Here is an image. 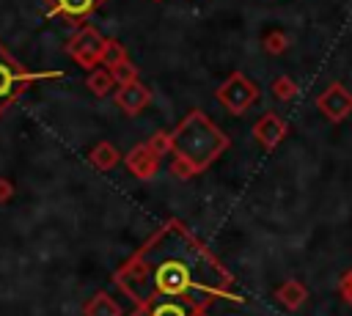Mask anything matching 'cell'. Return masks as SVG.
Returning <instances> with one entry per match:
<instances>
[{
    "instance_id": "1",
    "label": "cell",
    "mask_w": 352,
    "mask_h": 316,
    "mask_svg": "<svg viewBox=\"0 0 352 316\" xmlns=\"http://www.w3.org/2000/svg\"><path fill=\"white\" fill-rule=\"evenodd\" d=\"M113 283L132 305L190 300L209 308L212 300L231 294L234 278L182 220H168L113 272Z\"/></svg>"
},
{
    "instance_id": "2",
    "label": "cell",
    "mask_w": 352,
    "mask_h": 316,
    "mask_svg": "<svg viewBox=\"0 0 352 316\" xmlns=\"http://www.w3.org/2000/svg\"><path fill=\"white\" fill-rule=\"evenodd\" d=\"M228 135L201 110H190L170 132V173L176 179H192L214 165L228 151Z\"/></svg>"
},
{
    "instance_id": "3",
    "label": "cell",
    "mask_w": 352,
    "mask_h": 316,
    "mask_svg": "<svg viewBox=\"0 0 352 316\" xmlns=\"http://www.w3.org/2000/svg\"><path fill=\"white\" fill-rule=\"evenodd\" d=\"M63 71H28L3 44H0V118L19 102V96L38 80H58Z\"/></svg>"
},
{
    "instance_id": "4",
    "label": "cell",
    "mask_w": 352,
    "mask_h": 316,
    "mask_svg": "<svg viewBox=\"0 0 352 316\" xmlns=\"http://www.w3.org/2000/svg\"><path fill=\"white\" fill-rule=\"evenodd\" d=\"M104 44H107V38H104L94 25H80V27L72 33V38L66 41V55H69L77 66H82V69L91 71L94 66L102 63Z\"/></svg>"
},
{
    "instance_id": "5",
    "label": "cell",
    "mask_w": 352,
    "mask_h": 316,
    "mask_svg": "<svg viewBox=\"0 0 352 316\" xmlns=\"http://www.w3.org/2000/svg\"><path fill=\"white\" fill-rule=\"evenodd\" d=\"M214 99L231 113V115H242L256 99H258V88L250 77H245L242 71H231L220 88L214 91Z\"/></svg>"
},
{
    "instance_id": "6",
    "label": "cell",
    "mask_w": 352,
    "mask_h": 316,
    "mask_svg": "<svg viewBox=\"0 0 352 316\" xmlns=\"http://www.w3.org/2000/svg\"><path fill=\"white\" fill-rule=\"evenodd\" d=\"M316 107L319 113L333 121V124H341L349 113H352V93L341 85V82H330L319 96H316Z\"/></svg>"
},
{
    "instance_id": "7",
    "label": "cell",
    "mask_w": 352,
    "mask_h": 316,
    "mask_svg": "<svg viewBox=\"0 0 352 316\" xmlns=\"http://www.w3.org/2000/svg\"><path fill=\"white\" fill-rule=\"evenodd\" d=\"M209 308L190 302V300H148L143 305H135L129 316H209Z\"/></svg>"
},
{
    "instance_id": "8",
    "label": "cell",
    "mask_w": 352,
    "mask_h": 316,
    "mask_svg": "<svg viewBox=\"0 0 352 316\" xmlns=\"http://www.w3.org/2000/svg\"><path fill=\"white\" fill-rule=\"evenodd\" d=\"M113 102H116V107H118L124 115H138V113H143V110L148 107L151 91H148L140 80H132V82L118 85V91L113 93Z\"/></svg>"
},
{
    "instance_id": "9",
    "label": "cell",
    "mask_w": 352,
    "mask_h": 316,
    "mask_svg": "<svg viewBox=\"0 0 352 316\" xmlns=\"http://www.w3.org/2000/svg\"><path fill=\"white\" fill-rule=\"evenodd\" d=\"M160 154H154L151 148H148V143H138V146H132L129 151H126V157H124V165H126V170L135 176V179H151V176H157V170H160Z\"/></svg>"
},
{
    "instance_id": "10",
    "label": "cell",
    "mask_w": 352,
    "mask_h": 316,
    "mask_svg": "<svg viewBox=\"0 0 352 316\" xmlns=\"http://www.w3.org/2000/svg\"><path fill=\"white\" fill-rule=\"evenodd\" d=\"M286 132H289L286 121L278 118L275 113H264V115L253 124V137H256V143H258L264 151H272V148L286 137Z\"/></svg>"
},
{
    "instance_id": "11",
    "label": "cell",
    "mask_w": 352,
    "mask_h": 316,
    "mask_svg": "<svg viewBox=\"0 0 352 316\" xmlns=\"http://www.w3.org/2000/svg\"><path fill=\"white\" fill-rule=\"evenodd\" d=\"M104 0H44L50 16H66L69 22L88 19Z\"/></svg>"
},
{
    "instance_id": "12",
    "label": "cell",
    "mask_w": 352,
    "mask_h": 316,
    "mask_svg": "<svg viewBox=\"0 0 352 316\" xmlns=\"http://www.w3.org/2000/svg\"><path fill=\"white\" fill-rule=\"evenodd\" d=\"M88 162H91L96 170H113V168L121 162V151H118L110 140H102V143H96V146L88 151Z\"/></svg>"
},
{
    "instance_id": "13",
    "label": "cell",
    "mask_w": 352,
    "mask_h": 316,
    "mask_svg": "<svg viewBox=\"0 0 352 316\" xmlns=\"http://www.w3.org/2000/svg\"><path fill=\"white\" fill-rule=\"evenodd\" d=\"M275 300L289 308V311H297L305 300H308V289L300 283V280H283L278 289H275Z\"/></svg>"
},
{
    "instance_id": "14",
    "label": "cell",
    "mask_w": 352,
    "mask_h": 316,
    "mask_svg": "<svg viewBox=\"0 0 352 316\" xmlns=\"http://www.w3.org/2000/svg\"><path fill=\"white\" fill-rule=\"evenodd\" d=\"M82 316H124V311H121V305L107 291H96L82 305Z\"/></svg>"
},
{
    "instance_id": "15",
    "label": "cell",
    "mask_w": 352,
    "mask_h": 316,
    "mask_svg": "<svg viewBox=\"0 0 352 316\" xmlns=\"http://www.w3.org/2000/svg\"><path fill=\"white\" fill-rule=\"evenodd\" d=\"M85 85H88V91H91L94 96H107L116 82H113V77H110V71H107L104 66H94V69L88 71V77H85Z\"/></svg>"
},
{
    "instance_id": "16",
    "label": "cell",
    "mask_w": 352,
    "mask_h": 316,
    "mask_svg": "<svg viewBox=\"0 0 352 316\" xmlns=\"http://www.w3.org/2000/svg\"><path fill=\"white\" fill-rule=\"evenodd\" d=\"M104 69L110 71V77H113L116 85H124V82L138 80V69H135V63H132L129 58H121V60H116V63H110V66H104Z\"/></svg>"
},
{
    "instance_id": "17",
    "label": "cell",
    "mask_w": 352,
    "mask_h": 316,
    "mask_svg": "<svg viewBox=\"0 0 352 316\" xmlns=\"http://www.w3.org/2000/svg\"><path fill=\"white\" fill-rule=\"evenodd\" d=\"M261 44H264V52H270V55H283V52L289 49L292 38H289L283 30H270Z\"/></svg>"
},
{
    "instance_id": "18",
    "label": "cell",
    "mask_w": 352,
    "mask_h": 316,
    "mask_svg": "<svg viewBox=\"0 0 352 316\" xmlns=\"http://www.w3.org/2000/svg\"><path fill=\"white\" fill-rule=\"evenodd\" d=\"M272 93H275L280 102H292V99L297 96V85H294L292 77H275V82H272Z\"/></svg>"
},
{
    "instance_id": "19",
    "label": "cell",
    "mask_w": 352,
    "mask_h": 316,
    "mask_svg": "<svg viewBox=\"0 0 352 316\" xmlns=\"http://www.w3.org/2000/svg\"><path fill=\"white\" fill-rule=\"evenodd\" d=\"M146 143H148V148H151L154 154H160V157L170 154V132H157V135H151Z\"/></svg>"
},
{
    "instance_id": "20",
    "label": "cell",
    "mask_w": 352,
    "mask_h": 316,
    "mask_svg": "<svg viewBox=\"0 0 352 316\" xmlns=\"http://www.w3.org/2000/svg\"><path fill=\"white\" fill-rule=\"evenodd\" d=\"M121 58H126V49H124L116 38H107V44H104V55H102V63H104V66H110V63H116V60H121Z\"/></svg>"
},
{
    "instance_id": "21",
    "label": "cell",
    "mask_w": 352,
    "mask_h": 316,
    "mask_svg": "<svg viewBox=\"0 0 352 316\" xmlns=\"http://www.w3.org/2000/svg\"><path fill=\"white\" fill-rule=\"evenodd\" d=\"M14 181L11 179H6V176H0V203H8L11 198H14Z\"/></svg>"
},
{
    "instance_id": "22",
    "label": "cell",
    "mask_w": 352,
    "mask_h": 316,
    "mask_svg": "<svg viewBox=\"0 0 352 316\" xmlns=\"http://www.w3.org/2000/svg\"><path fill=\"white\" fill-rule=\"evenodd\" d=\"M341 297H344V302L352 308V269L341 278Z\"/></svg>"
},
{
    "instance_id": "23",
    "label": "cell",
    "mask_w": 352,
    "mask_h": 316,
    "mask_svg": "<svg viewBox=\"0 0 352 316\" xmlns=\"http://www.w3.org/2000/svg\"><path fill=\"white\" fill-rule=\"evenodd\" d=\"M154 3H160V0H154Z\"/></svg>"
}]
</instances>
